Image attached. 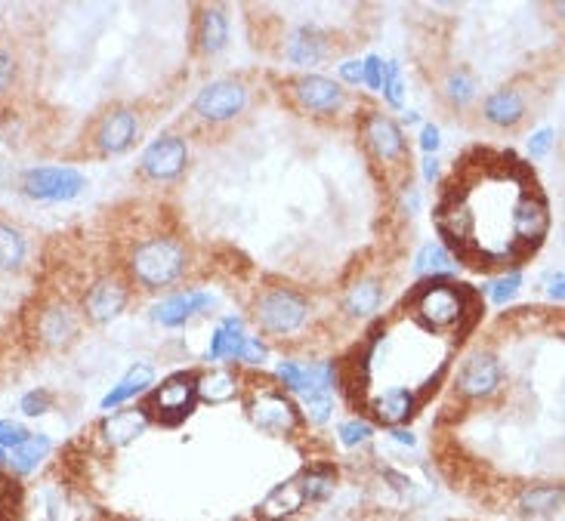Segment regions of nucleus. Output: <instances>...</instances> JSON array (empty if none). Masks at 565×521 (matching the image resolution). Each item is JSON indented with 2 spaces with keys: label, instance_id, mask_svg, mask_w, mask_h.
I'll return each mask as SVG.
<instances>
[{
  "label": "nucleus",
  "instance_id": "nucleus-1",
  "mask_svg": "<svg viewBox=\"0 0 565 521\" xmlns=\"http://www.w3.org/2000/svg\"><path fill=\"white\" fill-rule=\"evenodd\" d=\"M183 269H186V250L173 238H149L143 244H136L130 256V275L149 290L173 284L183 275Z\"/></svg>",
  "mask_w": 565,
  "mask_h": 521
},
{
  "label": "nucleus",
  "instance_id": "nucleus-2",
  "mask_svg": "<svg viewBox=\"0 0 565 521\" xmlns=\"http://www.w3.org/2000/svg\"><path fill=\"white\" fill-rule=\"evenodd\" d=\"M470 303H467V290L454 287V284H427L414 296V318L427 327V330H451L464 321Z\"/></svg>",
  "mask_w": 565,
  "mask_h": 521
},
{
  "label": "nucleus",
  "instance_id": "nucleus-3",
  "mask_svg": "<svg viewBox=\"0 0 565 521\" xmlns=\"http://www.w3.org/2000/svg\"><path fill=\"white\" fill-rule=\"evenodd\" d=\"M309 315V306L300 293L288 290V287H275L266 290L257 306H254V318L266 333H275V337H288V333L300 330L303 321Z\"/></svg>",
  "mask_w": 565,
  "mask_h": 521
},
{
  "label": "nucleus",
  "instance_id": "nucleus-4",
  "mask_svg": "<svg viewBox=\"0 0 565 521\" xmlns=\"http://www.w3.org/2000/svg\"><path fill=\"white\" fill-rule=\"evenodd\" d=\"M84 189H87V179L75 167H31L22 176V192L31 201L62 204V201H75L78 195H84Z\"/></svg>",
  "mask_w": 565,
  "mask_h": 521
},
{
  "label": "nucleus",
  "instance_id": "nucleus-5",
  "mask_svg": "<svg viewBox=\"0 0 565 521\" xmlns=\"http://www.w3.org/2000/svg\"><path fill=\"white\" fill-rule=\"evenodd\" d=\"M198 401L195 392V377L192 374H173L152 392V411L158 414L161 423L176 426L192 414V407Z\"/></svg>",
  "mask_w": 565,
  "mask_h": 521
},
{
  "label": "nucleus",
  "instance_id": "nucleus-6",
  "mask_svg": "<svg viewBox=\"0 0 565 521\" xmlns=\"http://www.w3.org/2000/svg\"><path fill=\"white\" fill-rule=\"evenodd\" d=\"M247 411H251V420L257 429L263 432H272V435H288L297 429V407L288 395L281 392H260L254 395V401L247 404Z\"/></svg>",
  "mask_w": 565,
  "mask_h": 521
},
{
  "label": "nucleus",
  "instance_id": "nucleus-7",
  "mask_svg": "<svg viewBox=\"0 0 565 521\" xmlns=\"http://www.w3.org/2000/svg\"><path fill=\"white\" fill-rule=\"evenodd\" d=\"M244 102H247V93H244L241 84L214 81L195 96V111L204 121H229V118L241 115Z\"/></svg>",
  "mask_w": 565,
  "mask_h": 521
},
{
  "label": "nucleus",
  "instance_id": "nucleus-8",
  "mask_svg": "<svg viewBox=\"0 0 565 521\" xmlns=\"http://www.w3.org/2000/svg\"><path fill=\"white\" fill-rule=\"evenodd\" d=\"M186 161H189L186 139H180V136H161V139H155V142L146 148L143 170H146L152 179H173V176L183 173Z\"/></svg>",
  "mask_w": 565,
  "mask_h": 521
},
{
  "label": "nucleus",
  "instance_id": "nucleus-9",
  "mask_svg": "<svg viewBox=\"0 0 565 521\" xmlns=\"http://www.w3.org/2000/svg\"><path fill=\"white\" fill-rule=\"evenodd\" d=\"M457 386L467 398H488L498 392L501 386V361L488 355V352H479V355H470L461 367V377H457Z\"/></svg>",
  "mask_w": 565,
  "mask_h": 521
},
{
  "label": "nucleus",
  "instance_id": "nucleus-10",
  "mask_svg": "<svg viewBox=\"0 0 565 521\" xmlns=\"http://www.w3.org/2000/svg\"><path fill=\"white\" fill-rule=\"evenodd\" d=\"M278 377L291 392L306 395L315 389H334L337 367L334 364H297V361H281Z\"/></svg>",
  "mask_w": 565,
  "mask_h": 521
},
{
  "label": "nucleus",
  "instance_id": "nucleus-11",
  "mask_svg": "<svg viewBox=\"0 0 565 521\" xmlns=\"http://www.w3.org/2000/svg\"><path fill=\"white\" fill-rule=\"evenodd\" d=\"M210 303H214V296L210 293H201V290H186V293H173L167 296L164 303L155 306V321L164 324V327H180L186 324L189 318H195L198 312H204Z\"/></svg>",
  "mask_w": 565,
  "mask_h": 521
},
{
  "label": "nucleus",
  "instance_id": "nucleus-12",
  "mask_svg": "<svg viewBox=\"0 0 565 521\" xmlns=\"http://www.w3.org/2000/svg\"><path fill=\"white\" fill-rule=\"evenodd\" d=\"M294 93H297L300 105L306 111H315V115H331V111H337L343 105V90L334 81L322 78V74H309V78L297 81Z\"/></svg>",
  "mask_w": 565,
  "mask_h": 521
},
{
  "label": "nucleus",
  "instance_id": "nucleus-13",
  "mask_svg": "<svg viewBox=\"0 0 565 521\" xmlns=\"http://www.w3.org/2000/svg\"><path fill=\"white\" fill-rule=\"evenodd\" d=\"M365 139L380 161H396L405 155V136H402L399 124L390 121L386 115H371L365 121Z\"/></svg>",
  "mask_w": 565,
  "mask_h": 521
},
{
  "label": "nucleus",
  "instance_id": "nucleus-14",
  "mask_svg": "<svg viewBox=\"0 0 565 521\" xmlns=\"http://www.w3.org/2000/svg\"><path fill=\"white\" fill-rule=\"evenodd\" d=\"M133 136H136V115L127 108H118L112 115L102 118V124L96 130V145L105 155H118L124 148H130Z\"/></svg>",
  "mask_w": 565,
  "mask_h": 521
},
{
  "label": "nucleus",
  "instance_id": "nucleus-15",
  "mask_svg": "<svg viewBox=\"0 0 565 521\" xmlns=\"http://www.w3.org/2000/svg\"><path fill=\"white\" fill-rule=\"evenodd\" d=\"M124 306H127V287L121 281H99L87 293V315L96 324L118 318L124 312Z\"/></svg>",
  "mask_w": 565,
  "mask_h": 521
},
{
  "label": "nucleus",
  "instance_id": "nucleus-16",
  "mask_svg": "<svg viewBox=\"0 0 565 521\" xmlns=\"http://www.w3.org/2000/svg\"><path fill=\"white\" fill-rule=\"evenodd\" d=\"M414 407H417V395L402 386H390L371 398V411L377 414V420L386 426H396V429L414 414Z\"/></svg>",
  "mask_w": 565,
  "mask_h": 521
},
{
  "label": "nucleus",
  "instance_id": "nucleus-17",
  "mask_svg": "<svg viewBox=\"0 0 565 521\" xmlns=\"http://www.w3.org/2000/svg\"><path fill=\"white\" fill-rule=\"evenodd\" d=\"M149 429V414L146 411H118L112 414L109 420H105L99 426V435L105 438V444H112V448H124V444H130L133 438H139Z\"/></svg>",
  "mask_w": 565,
  "mask_h": 521
},
{
  "label": "nucleus",
  "instance_id": "nucleus-18",
  "mask_svg": "<svg viewBox=\"0 0 565 521\" xmlns=\"http://www.w3.org/2000/svg\"><path fill=\"white\" fill-rule=\"evenodd\" d=\"M303 503H306V497H303L300 478H291L285 485H278L275 491H269V497L260 506V515L266 521H288L303 509Z\"/></svg>",
  "mask_w": 565,
  "mask_h": 521
},
{
  "label": "nucleus",
  "instance_id": "nucleus-19",
  "mask_svg": "<svg viewBox=\"0 0 565 521\" xmlns=\"http://www.w3.org/2000/svg\"><path fill=\"white\" fill-rule=\"evenodd\" d=\"M155 383V370L152 364H133L127 374L118 380V386H112V392L102 398V411H115L124 401L136 398L139 392H146Z\"/></svg>",
  "mask_w": 565,
  "mask_h": 521
},
{
  "label": "nucleus",
  "instance_id": "nucleus-20",
  "mask_svg": "<svg viewBox=\"0 0 565 521\" xmlns=\"http://www.w3.org/2000/svg\"><path fill=\"white\" fill-rule=\"evenodd\" d=\"M78 333V321L75 315L68 312L65 306H53L47 312H41L38 318V337L47 343V346H65L72 343Z\"/></svg>",
  "mask_w": 565,
  "mask_h": 521
},
{
  "label": "nucleus",
  "instance_id": "nucleus-21",
  "mask_svg": "<svg viewBox=\"0 0 565 521\" xmlns=\"http://www.w3.org/2000/svg\"><path fill=\"white\" fill-rule=\"evenodd\" d=\"M482 111H485V121L488 124H494V127H513L525 115V99L516 90H498V93H491L485 99Z\"/></svg>",
  "mask_w": 565,
  "mask_h": 521
},
{
  "label": "nucleus",
  "instance_id": "nucleus-22",
  "mask_svg": "<svg viewBox=\"0 0 565 521\" xmlns=\"http://www.w3.org/2000/svg\"><path fill=\"white\" fill-rule=\"evenodd\" d=\"M244 343H247V333H244L241 318H226L214 330V337H210L207 361H220V358H235L238 361L241 352H244Z\"/></svg>",
  "mask_w": 565,
  "mask_h": 521
},
{
  "label": "nucleus",
  "instance_id": "nucleus-23",
  "mask_svg": "<svg viewBox=\"0 0 565 521\" xmlns=\"http://www.w3.org/2000/svg\"><path fill=\"white\" fill-rule=\"evenodd\" d=\"M53 451V441L50 435L44 432H31L25 444H19V448L13 451V457H7V466L16 472V475H31L34 469H38Z\"/></svg>",
  "mask_w": 565,
  "mask_h": 521
},
{
  "label": "nucleus",
  "instance_id": "nucleus-24",
  "mask_svg": "<svg viewBox=\"0 0 565 521\" xmlns=\"http://www.w3.org/2000/svg\"><path fill=\"white\" fill-rule=\"evenodd\" d=\"M195 392L207 404H226L238 395V377L232 370H207V374L195 377Z\"/></svg>",
  "mask_w": 565,
  "mask_h": 521
},
{
  "label": "nucleus",
  "instance_id": "nucleus-25",
  "mask_svg": "<svg viewBox=\"0 0 565 521\" xmlns=\"http://www.w3.org/2000/svg\"><path fill=\"white\" fill-rule=\"evenodd\" d=\"M285 53H288V59L294 65H315V62L325 56V41H322V34L315 31V28L303 25V28L291 31Z\"/></svg>",
  "mask_w": 565,
  "mask_h": 521
},
{
  "label": "nucleus",
  "instance_id": "nucleus-26",
  "mask_svg": "<svg viewBox=\"0 0 565 521\" xmlns=\"http://www.w3.org/2000/svg\"><path fill=\"white\" fill-rule=\"evenodd\" d=\"M383 303V290L377 281H359V284H352L343 296V309L346 315L352 318H368L380 309Z\"/></svg>",
  "mask_w": 565,
  "mask_h": 521
},
{
  "label": "nucleus",
  "instance_id": "nucleus-27",
  "mask_svg": "<svg viewBox=\"0 0 565 521\" xmlns=\"http://www.w3.org/2000/svg\"><path fill=\"white\" fill-rule=\"evenodd\" d=\"M229 41V22L223 10H204L198 25V47L204 53H220Z\"/></svg>",
  "mask_w": 565,
  "mask_h": 521
},
{
  "label": "nucleus",
  "instance_id": "nucleus-28",
  "mask_svg": "<svg viewBox=\"0 0 565 521\" xmlns=\"http://www.w3.org/2000/svg\"><path fill=\"white\" fill-rule=\"evenodd\" d=\"M414 272L427 278H445L454 272V259L445 244H423L420 253L414 256Z\"/></svg>",
  "mask_w": 565,
  "mask_h": 521
},
{
  "label": "nucleus",
  "instance_id": "nucleus-29",
  "mask_svg": "<svg viewBox=\"0 0 565 521\" xmlns=\"http://www.w3.org/2000/svg\"><path fill=\"white\" fill-rule=\"evenodd\" d=\"M522 512H532V515H553L562 506V488L553 485H538V488H528L519 497Z\"/></svg>",
  "mask_w": 565,
  "mask_h": 521
},
{
  "label": "nucleus",
  "instance_id": "nucleus-30",
  "mask_svg": "<svg viewBox=\"0 0 565 521\" xmlns=\"http://www.w3.org/2000/svg\"><path fill=\"white\" fill-rule=\"evenodd\" d=\"M25 253H28V244L22 238L19 229L7 226V222H0V269H19L25 263Z\"/></svg>",
  "mask_w": 565,
  "mask_h": 521
},
{
  "label": "nucleus",
  "instance_id": "nucleus-31",
  "mask_svg": "<svg viewBox=\"0 0 565 521\" xmlns=\"http://www.w3.org/2000/svg\"><path fill=\"white\" fill-rule=\"evenodd\" d=\"M300 485H303V497H306L309 503L325 500V497L334 491V472H331L328 466H315V469H309V472L300 478Z\"/></svg>",
  "mask_w": 565,
  "mask_h": 521
},
{
  "label": "nucleus",
  "instance_id": "nucleus-32",
  "mask_svg": "<svg viewBox=\"0 0 565 521\" xmlns=\"http://www.w3.org/2000/svg\"><path fill=\"white\" fill-rule=\"evenodd\" d=\"M303 398V411L312 423H328L334 411V389H315L300 395Z\"/></svg>",
  "mask_w": 565,
  "mask_h": 521
},
{
  "label": "nucleus",
  "instance_id": "nucleus-33",
  "mask_svg": "<svg viewBox=\"0 0 565 521\" xmlns=\"http://www.w3.org/2000/svg\"><path fill=\"white\" fill-rule=\"evenodd\" d=\"M519 287H522V272H507V275H501L498 281L488 284V296H491L494 306H507L513 296H516Z\"/></svg>",
  "mask_w": 565,
  "mask_h": 521
},
{
  "label": "nucleus",
  "instance_id": "nucleus-34",
  "mask_svg": "<svg viewBox=\"0 0 565 521\" xmlns=\"http://www.w3.org/2000/svg\"><path fill=\"white\" fill-rule=\"evenodd\" d=\"M383 96H386V102L390 105H402V99H405V84H402V68H399V62H386L383 65Z\"/></svg>",
  "mask_w": 565,
  "mask_h": 521
},
{
  "label": "nucleus",
  "instance_id": "nucleus-35",
  "mask_svg": "<svg viewBox=\"0 0 565 521\" xmlns=\"http://www.w3.org/2000/svg\"><path fill=\"white\" fill-rule=\"evenodd\" d=\"M445 93H448V99L451 102H457V105H467L473 96H476V84H473V78L467 71H454L451 78L445 81Z\"/></svg>",
  "mask_w": 565,
  "mask_h": 521
},
{
  "label": "nucleus",
  "instance_id": "nucleus-36",
  "mask_svg": "<svg viewBox=\"0 0 565 521\" xmlns=\"http://www.w3.org/2000/svg\"><path fill=\"white\" fill-rule=\"evenodd\" d=\"M19 407H22L25 417H44L50 407H53V395L47 389H31V392L22 395Z\"/></svg>",
  "mask_w": 565,
  "mask_h": 521
},
{
  "label": "nucleus",
  "instance_id": "nucleus-37",
  "mask_svg": "<svg viewBox=\"0 0 565 521\" xmlns=\"http://www.w3.org/2000/svg\"><path fill=\"white\" fill-rule=\"evenodd\" d=\"M337 435H340V441L346 444V448H356V444H362V441H368L374 435V426L365 423V420H346V423H340Z\"/></svg>",
  "mask_w": 565,
  "mask_h": 521
},
{
  "label": "nucleus",
  "instance_id": "nucleus-38",
  "mask_svg": "<svg viewBox=\"0 0 565 521\" xmlns=\"http://www.w3.org/2000/svg\"><path fill=\"white\" fill-rule=\"evenodd\" d=\"M28 429L22 426V423H16V420H0V448H10V451H16L19 444H25L28 441Z\"/></svg>",
  "mask_w": 565,
  "mask_h": 521
},
{
  "label": "nucleus",
  "instance_id": "nucleus-39",
  "mask_svg": "<svg viewBox=\"0 0 565 521\" xmlns=\"http://www.w3.org/2000/svg\"><path fill=\"white\" fill-rule=\"evenodd\" d=\"M383 59L380 56H368L362 59V84H368L371 90H380L383 87Z\"/></svg>",
  "mask_w": 565,
  "mask_h": 521
},
{
  "label": "nucleus",
  "instance_id": "nucleus-40",
  "mask_svg": "<svg viewBox=\"0 0 565 521\" xmlns=\"http://www.w3.org/2000/svg\"><path fill=\"white\" fill-rule=\"evenodd\" d=\"M266 358H269V349L260 343V337H247L244 352H241V358H238V361H244V364H263Z\"/></svg>",
  "mask_w": 565,
  "mask_h": 521
},
{
  "label": "nucleus",
  "instance_id": "nucleus-41",
  "mask_svg": "<svg viewBox=\"0 0 565 521\" xmlns=\"http://www.w3.org/2000/svg\"><path fill=\"white\" fill-rule=\"evenodd\" d=\"M16 81V59L7 53V50H0V96H4Z\"/></svg>",
  "mask_w": 565,
  "mask_h": 521
},
{
  "label": "nucleus",
  "instance_id": "nucleus-42",
  "mask_svg": "<svg viewBox=\"0 0 565 521\" xmlns=\"http://www.w3.org/2000/svg\"><path fill=\"white\" fill-rule=\"evenodd\" d=\"M550 145H553V130H538L532 139H528V155L532 158H544L550 152Z\"/></svg>",
  "mask_w": 565,
  "mask_h": 521
},
{
  "label": "nucleus",
  "instance_id": "nucleus-43",
  "mask_svg": "<svg viewBox=\"0 0 565 521\" xmlns=\"http://www.w3.org/2000/svg\"><path fill=\"white\" fill-rule=\"evenodd\" d=\"M439 145H442V139H439V127L427 124V127H423V133H420V148H423V152H427V155H433Z\"/></svg>",
  "mask_w": 565,
  "mask_h": 521
},
{
  "label": "nucleus",
  "instance_id": "nucleus-44",
  "mask_svg": "<svg viewBox=\"0 0 565 521\" xmlns=\"http://www.w3.org/2000/svg\"><path fill=\"white\" fill-rule=\"evenodd\" d=\"M340 78L349 81V84H362V62L359 59H349L340 65Z\"/></svg>",
  "mask_w": 565,
  "mask_h": 521
},
{
  "label": "nucleus",
  "instance_id": "nucleus-45",
  "mask_svg": "<svg viewBox=\"0 0 565 521\" xmlns=\"http://www.w3.org/2000/svg\"><path fill=\"white\" fill-rule=\"evenodd\" d=\"M562 281H565L562 272H553V275L547 278V293H550V300H556V303H562V293H565V290H562Z\"/></svg>",
  "mask_w": 565,
  "mask_h": 521
},
{
  "label": "nucleus",
  "instance_id": "nucleus-46",
  "mask_svg": "<svg viewBox=\"0 0 565 521\" xmlns=\"http://www.w3.org/2000/svg\"><path fill=\"white\" fill-rule=\"evenodd\" d=\"M423 176H427L430 182H433V179L439 176V161H436L433 155H430L427 161H423Z\"/></svg>",
  "mask_w": 565,
  "mask_h": 521
},
{
  "label": "nucleus",
  "instance_id": "nucleus-47",
  "mask_svg": "<svg viewBox=\"0 0 565 521\" xmlns=\"http://www.w3.org/2000/svg\"><path fill=\"white\" fill-rule=\"evenodd\" d=\"M393 438H396L399 444H408V448L414 444V435H411L408 429H393Z\"/></svg>",
  "mask_w": 565,
  "mask_h": 521
},
{
  "label": "nucleus",
  "instance_id": "nucleus-48",
  "mask_svg": "<svg viewBox=\"0 0 565 521\" xmlns=\"http://www.w3.org/2000/svg\"><path fill=\"white\" fill-rule=\"evenodd\" d=\"M420 118H417V111H405V124H417Z\"/></svg>",
  "mask_w": 565,
  "mask_h": 521
},
{
  "label": "nucleus",
  "instance_id": "nucleus-49",
  "mask_svg": "<svg viewBox=\"0 0 565 521\" xmlns=\"http://www.w3.org/2000/svg\"><path fill=\"white\" fill-rule=\"evenodd\" d=\"M4 463H7V451H4V448H0V466H4Z\"/></svg>",
  "mask_w": 565,
  "mask_h": 521
}]
</instances>
